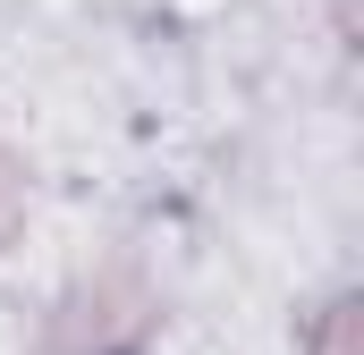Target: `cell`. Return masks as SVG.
I'll return each mask as SVG.
<instances>
[{
    "mask_svg": "<svg viewBox=\"0 0 364 355\" xmlns=\"http://www.w3.org/2000/svg\"><path fill=\"white\" fill-rule=\"evenodd\" d=\"M153 288L136 263H102L85 279H68V296L43 322V355H144L153 339Z\"/></svg>",
    "mask_w": 364,
    "mask_h": 355,
    "instance_id": "obj_1",
    "label": "cell"
},
{
    "mask_svg": "<svg viewBox=\"0 0 364 355\" xmlns=\"http://www.w3.org/2000/svg\"><path fill=\"white\" fill-rule=\"evenodd\" d=\"M305 355H356V296H331L305 322Z\"/></svg>",
    "mask_w": 364,
    "mask_h": 355,
    "instance_id": "obj_2",
    "label": "cell"
},
{
    "mask_svg": "<svg viewBox=\"0 0 364 355\" xmlns=\"http://www.w3.org/2000/svg\"><path fill=\"white\" fill-rule=\"evenodd\" d=\"M17 229H26V161L0 144V246H9Z\"/></svg>",
    "mask_w": 364,
    "mask_h": 355,
    "instance_id": "obj_3",
    "label": "cell"
}]
</instances>
